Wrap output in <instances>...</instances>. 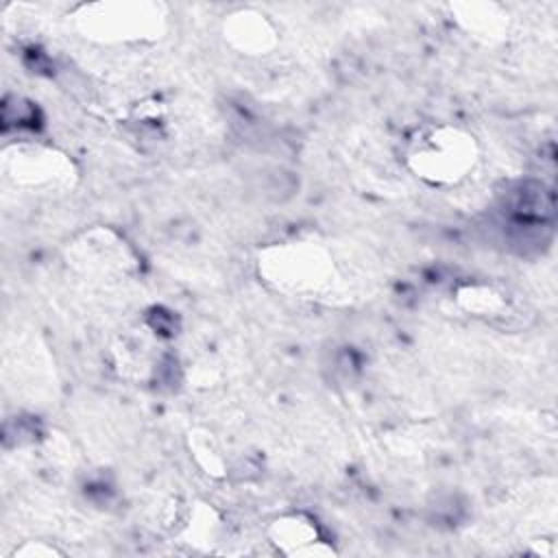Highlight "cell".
<instances>
[{"instance_id":"obj_1","label":"cell","mask_w":558,"mask_h":558,"mask_svg":"<svg viewBox=\"0 0 558 558\" xmlns=\"http://www.w3.org/2000/svg\"><path fill=\"white\" fill-rule=\"evenodd\" d=\"M480 146L473 133L451 124L418 129L405 148V163L416 179L434 187L462 183L477 166Z\"/></svg>"},{"instance_id":"obj_2","label":"cell","mask_w":558,"mask_h":558,"mask_svg":"<svg viewBox=\"0 0 558 558\" xmlns=\"http://www.w3.org/2000/svg\"><path fill=\"white\" fill-rule=\"evenodd\" d=\"M262 277L288 294H320L333 281L331 255L310 242H283L259 255Z\"/></svg>"},{"instance_id":"obj_3","label":"cell","mask_w":558,"mask_h":558,"mask_svg":"<svg viewBox=\"0 0 558 558\" xmlns=\"http://www.w3.org/2000/svg\"><path fill=\"white\" fill-rule=\"evenodd\" d=\"M81 26L102 41H135L155 37L161 28V13L144 2H100L85 7Z\"/></svg>"},{"instance_id":"obj_4","label":"cell","mask_w":558,"mask_h":558,"mask_svg":"<svg viewBox=\"0 0 558 558\" xmlns=\"http://www.w3.org/2000/svg\"><path fill=\"white\" fill-rule=\"evenodd\" d=\"M268 538L286 556H331L336 554L318 521L307 512L279 514L268 525Z\"/></svg>"},{"instance_id":"obj_5","label":"cell","mask_w":558,"mask_h":558,"mask_svg":"<svg viewBox=\"0 0 558 558\" xmlns=\"http://www.w3.org/2000/svg\"><path fill=\"white\" fill-rule=\"evenodd\" d=\"M4 157L7 174L20 185H59L72 177V163L52 148L20 146L15 148V157Z\"/></svg>"},{"instance_id":"obj_6","label":"cell","mask_w":558,"mask_h":558,"mask_svg":"<svg viewBox=\"0 0 558 558\" xmlns=\"http://www.w3.org/2000/svg\"><path fill=\"white\" fill-rule=\"evenodd\" d=\"M225 39L242 54H266L277 44V31L272 22L253 9L231 13L222 26Z\"/></svg>"},{"instance_id":"obj_7","label":"cell","mask_w":558,"mask_h":558,"mask_svg":"<svg viewBox=\"0 0 558 558\" xmlns=\"http://www.w3.org/2000/svg\"><path fill=\"white\" fill-rule=\"evenodd\" d=\"M458 303L473 316H482V318H501L506 316L504 312L510 310L508 294L486 283H471L460 288Z\"/></svg>"},{"instance_id":"obj_8","label":"cell","mask_w":558,"mask_h":558,"mask_svg":"<svg viewBox=\"0 0 558 558\" xmlns=\"http://www.w3.org/2000/svg\"><path fill=\"white\" fill-rule=\"evenodd\" d=\"M456 9L460 11L458 22L469 33H475V37L490 39L501 35L506 28V15L497 4H462Z\"/></svg>"},{"instance_id":"obj_9","label":"cell","mask_w":558,"mask_h":558,"mask_svg":"<svg viewBox=\"0 0 558 558\" xmlns=\"http://www.w3.org/2000/svg\"><path fill=\"white\" fill-rule=\"evenodd\" d=\"M190 445H192V453H194L196 462H198L207 473H211V475H220V473H222L225 460H222L218 447L214 445V440H211L207 434H203V436L194 434V436L190 438Z\"/></svg>"},{"instance_id":"obj_10","label":"cell","mask_w":558,"mask_h":558,"mask_svg":"<svg viewBox=\"0 0 558 558\" xmlns=\"http://www.w3.org/2000/svg\"><path fill=\"white\" fill-rule=\"evenodd\" d=\"M57 554H59V551H57L54 547H48V545H44V543H37V545L26 543L24 547L15 549V556H26V558H33V556H44V558H48V556H57Z\"/></svg>"}]
</instances>
